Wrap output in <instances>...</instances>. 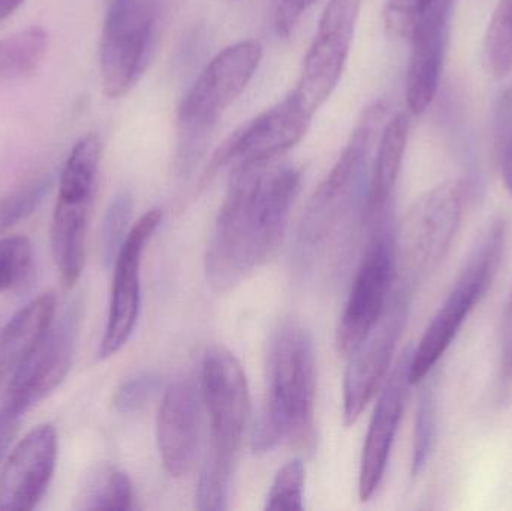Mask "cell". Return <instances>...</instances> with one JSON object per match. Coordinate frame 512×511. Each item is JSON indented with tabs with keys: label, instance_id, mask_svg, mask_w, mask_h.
Wrapping results in <instances>:
<instances>
[{
	"label": "cell",
	"instance_id": "6",
	"mask_svg": "<svg viewBox=\"0 0 512 511\" xmlns=\"http://www.w3.org/2000/svg\"><path fill=\"white\" fill-rule=\"evenodd\" d=\"M366 222L372 224L373 234L337 327V350L345 356L375 326L396 282L397 231L393 201Z\"/></svg>",
	"mask_w": 512,
	"mask_h": 511
},
{
	"label": "cell",
	"instance_id": "9",
	"mask_svg": "<svg viewBox=\"0 0 512 511\" xmlns=\"http://www.w3.org/2000/svg\"><path fill=\"white\" fill-rule=\"evenodd\" d=\"M312 117L294 93H289L231 134L213 156L209 173L224 167L234 173L270 165L303 140Z\"/></svg>",
	"mask_w": 512,
	"mask_h": 511
},
{
	"label": "cell",
	"instance_id": "35",
	"mask_svg": "<svg viewBox=\"0 0 512 511\" xmlns=\"http://www.w3.org/2000/svg\"><path fill=\"white\" fill-rule=\"evenodd\" d=\"M499 149H501L502 177L512 200V135L499 141Z\"/></svg>",
	"mask_w": 512,
	"mask_h": 511
},
{
	"label": "cell",
	"instance_id": "15",
	"mask_svg": "<svg viewBox=\"0 0 512 511\" xmlns=\"http://www.w3.org/2000/svg\"><path fill=\"white\" fill-rule=\"evenodd\" d=\"M411 353L412 350L409 348L403 351L402 356L397 360L390 377L385 381L384 389L379 395L378 404L370 420L363 458H361L360 482H358V491L364 503L378 492L387 471L394 438L402 420L408 387L411 386L409 383Z\"/></svg>",
	"mask_w": 512,
	"mask_h": 511
},
{
	"label": "cell",
	"instance_id": "17",
	"mask_svg": "<svg viewBox=\"0 0 512 511\" xmlns=\"http://www.w3.org/2000/svg\"><path fill=\"white\" fill-rule=\"evenodd\" d=\"M450 21H436L418 29L409 39L411 56L406 72V104L421 116L435 101L444 71Z\"/></svg>",
	"mask_w": 512,
	"mask_h": 511
},
{
	"label": "cell",
	"instance_id": "31",
	"mask_svg": "<svg viewBox=\"0 0 512 511\" xmlns=\"http://www.w3.org/2000/svg\"><path fill=\"white\" fill-rule=\"evenodd\" d=\"M499 402L512 401V287L502 315L501 360H499Z\"/></svg>",
	"mask_w": 512,
	"mask_h": 511
},
{
	"label": "cell",
	"instance_id": "11",
	"mask_svg": "<svg viewBox=\"0 0 512 511\" xmlns=\"http://www.w3.org/2000/svg\"><path fill=\"white\" fill-rule=\"evenodd\" d=\"M161 221L162 212L159 209L141 216L129 231L114 260L110 311L104 338L99 345V359H108L119 353L134 333L140 315L143 254Z\"/></svg>",
	"mask_w": 512,
	"mask_h": 511
},
{
	"label": "cell",
	"instance_id": "1",
	"mask_svg": "<svg viewBox=\"0 0 512 511\" xmlns=\"http://www.w3.org/2000/svg\"><path fill=\"white\" fill-rule=\"evenodd\" d=\"M270 165L233 173L206 255L207 281L216 293L231 290L267 263L285 234L301 171Z\"/></svg>",
	"mask_w": 512,
	"mask_h": 511
},
{
	"label": "cell",
	"instance_id": "2",
	"mask_svg": "<svg viewBox=\"0 0 512 511\" xmlns=\"http://www.w3.org/2000/svg\"><path fill=\"white\" fill-rule=\"evenodd\" d=\"M268 387L252 435L258 455L279 446L310 452L315 444V350L294 318L274 330L268 347Z\"/></svg>",
	"mask_w": 512,
	"mask_h": 511
},
{
	"label": "cell",
	"instance_id": "3",
	"mask_svg": "<svg viewBox=\"0 0 512 511\" xmlns=\"http://www.w3.org/2000/svg\"><path fill=\"white\" fill-rule=\"evenodd\" d=\"M203 396L210 419V446L198 483V509L225 510L249 417V389L239 360L225 348L207 351Z\"/></svg>",
	"mask_w": 512,
	"mask_h": 511
},
{
	"label": "cell",
	"instance_id": "7",
	"mask_svg": "<svg viewBox=\"0 0 512 511\" xmlns=\"http://www.w3.org/2000/svg\"><path fill=\"white\" fill-rule=\"evenodd\" d=\"M158 30L156 0H111L99 45L105 96L122 98L138 83L155 53Z\"/></svg>",
	"mask_w": 512,
	"mask_h": 511
},
{
	"label": "cell",
	"instance_id": "12",
	"mask_svg": "<svg viewBox=\"0 0 512 511\" xmlns=\"http://www.w3.org/2000/svg\"><path fill=\"white\" fill-rule=\"evenodd\" d=\"M57 434L53 426H36L6 459L0 473V511L35 509L53 479Z\"/></svg>",
	"mask_w": 512,
	"mask_h": 511
},
{
	"label": "cell",
	"instance_id": "30",
	"mask_svg": "<svg viewBox=\"0 0 512 511\" xmlns=\"http://www.w3.org/2000/svg\"><path fill=\"white\" fill-rule=\"evenodd\" d=\"M161 386L162 381L158 374L140 372L120 384L114 393V408L120 414L138 413L158 395Z\"/></svg>",
	"mask_w": 512,
	"mask_h": 511
},
{
	"label": "cell",
	"instance_id": "27",
	"mask_svg": "<svg viewBox=\"0 0 512 511\" xmlns=\"http://www.w3.org/2000/svg\"><path fill=\"white\" fill-rule=\"evenodd\" d=\"M132 201L129 192H120L111 201L105 212L101 227L102 260L107 266L114 263L126 236H128L129 222L132 218Z\"/></svg>",
	"mask_w": 512,
	"mask_h": 511
},
{
	"label": "cell",
	"instance_id": "19",
	"mask_svg": "<svg viewBox=\"0 0 512 511\" xmlns=\"http://www.w3.org/2000/svg\"><path fill=\"white\" fill-rule=\"evenodd\" d=\"M409 117L397 113L385 123L376 144V156L367 186L364 221L393 201L409 138Z\"/></svg>",
	"mask_w": 512,
	"mask_h": 511
},
{
	"label": "cell",
	"instance_id": "26",
	"mask_svg": "<svg viewBox=\"0 0 512 511\" xmlns=\"http://www.w3.org/2000/svg\"><path fill=\"white\" fill-rule=\"evenodd\" d=\"M53 186V177L41 176L12 189L0 198V234L29 218Z\"/></svg>",
	"mask_w": 512,
	"mask_h": 511
},
{
	"label": "cell",
	"instance_id": "32",
	"mask_svg": "<svg viewBox=\"0 0 512 511\" xmlns=\"http://www.w3.org/2000/svg\"><path fill=\"white\" fill-rule=\"evenodd\" d=\"M26 413L27 411L23 410L17 402L6 396L5 402L0 408V465L8 456L9 449L20 431V425Z\"/></svg>",
	"mask_w": 512,
	"mask_h": 511
},
{
	"label": "cell",
	"instance_id": "13",
	"mask_svg": "<svg viewBox=\"0 0 512 511\" xmlns=\"http://www.w3.org/2000/svg\"><path fill=\"white\" fill-rule=\"evenodd\" d=\"M80 324V306L72 305L45 335L35 353L11 377L8 398L29 411L60 386L69 369Z\"/></svg>",
	"mask_w": 512,
	"mask_h": 511
},
{
	"label": "cell",
	"instance_id": "24",
	"mask_svg": "<svg viewBox=\"0 0 512 511\" xmlns=\"http://www.w3.org/2000/svg\"><path fill=\"white\" fill-rule=\"evenodd\" d=\"M483 66L490 77L512 72V0H498L483 41Z\"/></svg>",
	"mask_w": 512,
	"mask_h": 511
},
{
	"label": "cell",
	"instance_id": "18",
	"mask_svg": "<svg viewBox=\"0 0 512 511\" xmlns=\"http://www.w3.org/2000/svg\"><path fill=\"white\" fill-rule=\"evenodd\" d=\"M56 296L44 293L21 308L0 330V381L12 377L35 353L51 329Z\"/></svg>",
	"mask_w": 512,
	"mask_h": 511
},
{
	"label": "cell",
	"instance_id": "4",
	"mask_svg": "<svg viewBox=\"0 0 512 511\" xmlns=\"http://www.w3.org/2000/svg\"><path fill=\"white\" fill-rule=\"evenodd\" d=\"M262 45L255 39L222 50L203 69L183 99L177 120V171L192 173L203 158L210 135L222 114L245 92L258 71Z\"/></svg>",
	"mask_w": 512,
	"mask_h": 511
},
{
	"label": "cell",
	"instance_id": "28",
	"mask_svg": "<svg viewBox=\"0 0 512 511\" xmlns=\"http://www.w3.org/2000/svg\"><path fill=\"white\" fill-rule=\"evenodd\" d=\"M306 470L301 459H292L280 468L265 501L267 510H303Z\"/></svg>",
	"mask_w": 512,
	"mask_h": 511
},
{
	"label": "cell",
	"instance_id": "21",
	"mask_svg": "<svg viewBox=\"0 0 512 511\" xmlns=\"http://www.w3.org/2000/svg\"><path fill=\"white\" fill-rule=\"evenodd\" d=\"M48 51V33L30 26L0 39V81L33 77L44 65Z\"/></svg>",
	"mask_w": 512,
	"mask_h": 511
},
{
	"label": "cell",
	"instance_id": "29",
	"mask_svg": "<svg viewBox=\"0 0 512 511\" xmlns=\"http://www.w3.org/2000/svg\"><path fill=\"white\" fill-rule=\"evenodd\" d=\"M32 245L23 236L0 239V291L23 281L32 266Z\"/></svg>",
	"mask_w": 512,
	"mask_h": 511
},
{
	"label": "cell",
	"instance_id": "36",
	"mask_svg": "<svg viewBox=\"0 0 512 511\" xmlns=\"http://www.w3.org/2000/svg\"><path fill=\"white\" fill-rule=\"evenodd\" d=\"M26 0H0V20L11 17Z\"/></svg>",
	"mask_w": 512,
	"mask_h": 511
},
{
	"label": "cell",
	"instance_id": "34",
	"mask_svg": "<svg viewBox=\"0 0 512 511\" xmlns=\"http://www.w3.org/2000/svg\"><path fill=\"white\" fill-rule=\"evenodd\" d=\"M496 134L498 140H505V138L512 135V87L505 90L504 95L501 96L499 101L498 113H496Z\"/></svg>",
	"mask_w": 512,
	"mask_h": 511
},
{
	"label": "cell",
	"instance_id": "14",
	"mask_svg": "<svg viewBox=\"0 0 512 511\" xmlns=\"http://www.w3.org/2000/svg\"><path fill=\"white\" fill-rule=\"evenodd\" d=\"M200 426V389L192 378H177L165 390L156 423L159 453L170 476L183 477L194 468Z\"/></svg>",
	"mask_w": 512,
	"mask_h": 511
},
{
	"label": "cell",
	"instance_id": "20",
	"mask_svg": "<svg viewBox=\"0 0 512 511\" xmlns=\"http://www.w3.org/2000/svg\"><path fill=\"white\" fill-rule=\"evenodd\" d=\"M90 207L92 203L57 198L51 224V252L65 288L74 287L83 273Z\"/></svg>",
	"mask_w": 512,
	"mask_h": 511
},
{
	"label": "cell",
	"instance_id": "16",
	"mask_svg": "<svg viewBox=\"0 0 512 511\" xmlns=\"http://www.w3.org/2000/svg\"><path fill=\"white\" fill-rule=\"evenodd\" d=\"M490 287L492 285L486 279L475 275L465 267L460 269L447 299L430 321L420 344L411 353V362H409L411 386L420 384L424 378L432 374L439 360L453 344L466 318L475 305L486 296Z\"/></svg>",
	"mask_w": 512,
	"mask_h": 511
},
{
	"label": "cell",
	"instance_id": "5",
	"mask_svg": "<svg viewBox=\"0 0 512 511\" xmlns=\"http://www.w3.org/2000/svg\"><path fill=\"white\" fill-rule=\"evenodd\" d=\"M466 195L463 180H445L414 204L397 240V281L415 290L438 269L459 230Z\"/></svg>",
	"mask_w": 512,
	"mask_h": 511
},
{
	"label": "cell",
	"instance_id": "25",
	"mask_svg": "<svg viewBox=\"0 0 512 511\" xmlns=\"http://www.w3.org/2000/svg\"><path fill=\"white\" fill-rule=\"evenodd\" d=\"M84 510H132L134 489L131 480L116 468H102L90 480L83 498Z\"/></svg>",
	"mask_w": 512,
	"mask_h": 511
},
{
	"label": "cell",
	"instance_id": "22",
	"mask_svg": "<svg viewBox=\"0 0 512 511\" xmlns=\"http://www.w3.org/2000/svg\"><path fill=\"white\" fill-rule=\"evenodd\" d=\"M454 0H385L384 24L394 38L406 39L426 24L450 21Z\"/></svg>",
	"mask_w": 512,
	"mask_h": 511
},
{
	"label": "cell",
	"instance_id": "23",
	"mask_svg": "<svg viewBox=\"0 0 512 511\" xmlns=\"http://www.w3.org/2000/svg\"><path fill=\"white\" fill-rule=\"evenodd\" d=\"M420 384L417 416H415L414 449H412L411 473L414 479L420 477L429 467L438 441V386L432 374L424 378Z\"/></svg>",
	"mask_w": 512,
	"mask_h": 511
},
{
	"label": "cell",
	"instance_id": "8",
	"mask_svg": "<svg viewBox=\"0 0 512 511\" xmlns=\"http://www.w3.org/2000/svg\"><path fill=\"white\" fill-rule=\"evenodd\" d=\"M394 284L396 287H393L381 317L349 354L343 381V419L346 426L357 422L387 377L405 327L414 290L403 282Z\"/></svg>",
	"mask_w": 512,
	"mask_h": 511
},
{
	"label": "cell",
	"instance_id": "10",
	"mask_svg": "<svg viewBox=\"0 0 512 511\" xmlns=\"http://www.w3.org/2000/svg\"><path fill=\"white\" fill-rule=\"evenodd\" d=\"M363 0H330L319 18L318 32L304 57L297 86L300 104L315 116L339 84L351 50Z\"/></svg>",
	"mask_w": 512,
	"mask_h": 511
},
{
	"label": "cell",
	"instance_id": "33",
	"mask_svg": "<svg viewBox=\"0 0 512 511\" xmlns=\"http://www.w3.org/2000/svg\"><path fill=\"white\" fill-rule=\"evenodd\" d=\"M318 2L319 0H279L274 17L277 35H291L292 30L300 23L301 17Z\"/></svg>",
	"mask_w": 512,
	"mask_h": 511
}]
</instances>
